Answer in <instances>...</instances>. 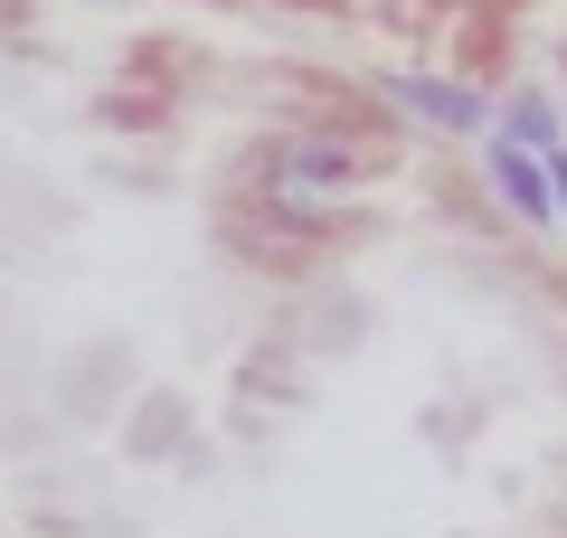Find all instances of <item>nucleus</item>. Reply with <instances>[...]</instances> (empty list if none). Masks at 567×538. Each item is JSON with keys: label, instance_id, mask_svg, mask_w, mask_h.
<instances>
[{"label": "nucleus", "instance_id": "1", "mask_svg": "<svg viewBox=\"0 0 567 538\" xmlns=\"http://www.w3.org/2000/svg\"><path fill=\"white\" fill-rule=\"evenodd\" d=\"M341 179H350V152H341V142H322V133H303V142H284V152H275V199L303 208V218H312L322 189H341Z\"/></svg>", "mask_w": 567, "mask_h": 538}, {"label": "nucleus", "instance_id": "2", "mask_svg": "<svg viewBox=\"0 0 567 538\" xmlns=\"http://www.w3.org/2000/svg\"><path fill=\"white\" fill-rule=\"evenodd\" d=\"M379 85H388V104L425 114L435 133H473V123H483V104H473L464 85H445V76H379Z\"/></svg>", "mask_w": 567, "mask_h": 538}, {"label": "nucleus", "instance_id": "3", "mask_svg": "<svg viewBox=\"0 0 567 538\" xmlns=\"http://www.w3.org/2000/svg\"><path fill=\"white\" fill-rule=\"evenodd\" d=\"M492 179H502V199L520 208V218H558V189H548V170L529 161V142H492Z\"/></svg>", "mask_w": 567, "mask_h": 538}, {"label": "nucleus", "instance_id": "4", "mask_svg": "<svg viewBox=\"0 0 567 538\" xmlns=\"http://www.w3.org/2000/svg\"><path fill=\"white\" fill-rule=\"evenodd\" d=\"M511 142H529V152H558V114H548V95H511Z\"/></svg>", "mask_w": 567, "mask_h": 538}, {"label": "nucleus", "instance_id": "5", "mask_svg": "<svg viewBox=\"0 0 567 538\" xmlns=\"http://www.w3.org/2000/svg\"><path fill=\"white\" fill-rule=\"evenodd\" d=\"M548 189H558V208H567V152H548Z\"/></svg>", "mask_w": 567, "mask_h": 538}]
</instances>
